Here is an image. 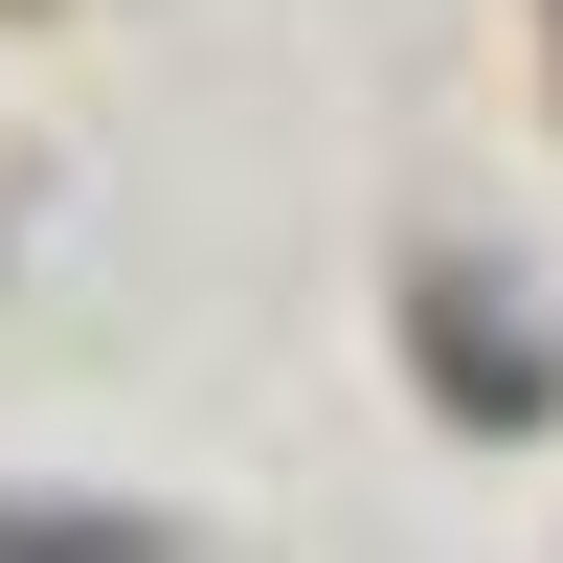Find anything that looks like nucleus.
<instances>
[{"mask_svg":"<svg viewBox=\"0 0 563 563\" xmlns=\"http://www.w3.org/2000/svg\"><path fill=\"white\" fill-rule=\"evenodd\" d=\"M0 563H158L135 519H45V496H0Z\"/></svg>","mask_w":563,"mask_h":563,"instance_id":"f257e3e1","label":"nucleus"}]
</instances>
